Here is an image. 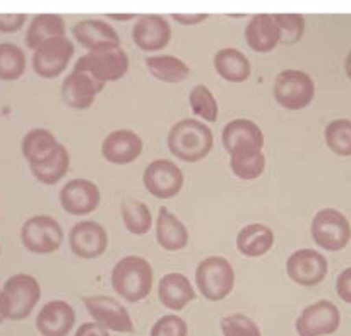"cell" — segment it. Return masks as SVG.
<instances>
[{
  "label": "cell",
  "mask_w": 351,
  "mask_h": 336,
  "mask_svg": "<svg viewBox=\"0 0 351 336\" xmlns=\"http://www.w3.org/2000/svg\"><path fill=\"white\" fill-rule=\"evenodd\" d=\"M143 139L130 129H119L110 132L101 143V154L113 165H129L143 153Z\"/></svg>",
  "instance_id": "d6986e66"
},
{
  "label": "cell",
  "mask_w": 351,
  "mask_h": 336,
  "mask_svg": "<svg viewBox=\"0 0 351 336\" xmlns=\"http://www.w3.org/2000/svg\"><path fill=\"white\" fill-rule=\"evenodd\" d=\"M41 298V287L31 274L17 273L0 288V317L7 321H23L29 317Z\"/></svg>",
  "instance_id": "3957f363"
},
{
  "label": "cell",
  "mask_w": 351,
  "mask_h": 336,
  "mask_svg": "<svg viewBox=\"0 0 351 336\" xmlns=\"http://www.w3.org/2000/svg\"><path fill=\"white\" fill-rule=\"evenodd\" d=\"M326 144L338 156H351V120L338 119L326 127Z\"/></svg>",
  "instance_id": "e575fe53"
},
{
  "label": "cell",
  "mask_w": 351,
  "mask_h": 336,
  "mask_svg": "<svg viewBox=\"0 0 351 336\" xmlns=\"http://www.w3.org/2000/svg\"><path fill=\"white\" fill-rule=\"evenodd\" d=\"M21 242L24 249L33 254H51L60 249L64 242V230L53 216H31L21 228Z\"/></svg>",
  "instance_id": "52a82bcc"
},
{
  "label": "cell",
  "mask_w": 351,
  "mask_h": 336,
  "mask_svg": "<svg viewBox=\"0 0 351 336\" xmlns=\"http://www.w3.org/2000/svg\"><path fill=\"white\" fill-rule=\"evenodd\" d=\"M103 88L105 84L96 81L93 75L72 69L62 82L60 93L65 105L75 110H88L96 101V96L103 91Z\"/></svg>",
  "instance_id": "2e32d148"
},
{
  "label": "cell",
  "mask_w": 351,
  "mask_h": 336,
  "mask_svg": "<svg viewBox=\"0 0 351 336\" xmlns=\"http://www.w3.org/2000/svg\"><path fill=\"white\" fill-rule=\"evenodd\" d=\"M221 141L228 154L245 153V151H263L264 132L254 120H230L221 134Z\"/></svg>",
  "instance_id": "e0dca14e"
},
{
  "label": "cell",
  "mask_w": 351,
  "mask_h": 336,
  "mask_svg": "<svg viewBox=\"0 0 351 336\" xmlns=\"http://www.w3.org/2000/svg\"><path fill=\"white\" fill-rule=\"evenodd\" d=\"M134 17V14H108V19L113 21H132Z\"/></svg>",
  "instance_id": "7bdbcfd3"
},
{
  "label": "cell",
  "mask_w": 351,
  "mask_h": 336,
  "mask_svg": "<svg viewBox=\"0 0 351 336\" xmlns=\"http://www.w3.org/2000/svg\"><path fill=\"white\" fill-rule=\"evenodd\" d=\"M69 167H71V154H69L67 147L60 144L57 153L47 163L29 165V170L38 182L45 185H53L67 175Z\"/></svg>",
  "instance_id": "f546056e"
},
{
  "label": "cell",
  "mask_w": 351,
  "mask_h": 336,
  "mask_svg": "<svg viewBox=\"0 0 351 336\" xmlns=\"http://www.w3.org/2000/svg\"><path fill=\"white\" fill-rule=\"evenodd\" d=\"M195 285L206 300L219 302L235 288V269L223 256H209L195 267Z\"/></svg>",
  "instance_id": "5b68a950"
},
{
  "label": "cell",
  "mask_w": 351,
  "mask_h": 336,
  "mask_svg": "<svg viewBox=\"0 0 351 336\" xmlns=\"http://www.w3.org/2000/svg\"><path fill=\"white\" fill-rule=\"evenodd\" d=\"M69 245L74 256L81 259H96L103 256L108 247V233L98 221L84 219L75 223L69 232Z\"/></svg>",
  "instance_id": "4fadbf2b"
},
{
  "label": "cell",
  "mask_w": 351,
  "mask_h": 336,
  "mask_svg": "<svg viewBox=\"0 0 351 336\" xmlns=\"http://www.w3.org/2000/svg\"><path fill=\"white\" fill-rule=\"evenodd\" d=\"M60 36H65L64 17L57 14H41V16H34L27 26L26 45L34 51L45 41Z\"/></svg>",
  "instance_id": "83f0119b"
},
{
  "label": "cell",
  "mask_w": 351,
  "mask_h": 336,
  "mask_svg": "<svg viewBox=\"0 0 351 336\" xmlns=\"http://www.w3.org/2000/svg\"><path fill=\"white\" fill-rule=\"evenodd\" d=\"M146 67L153 77L168 84L184 82L191 75V67L182 58L173 55H154L146 58Z\"/></svg>",
  "instance_id": "f1b7e54d"
},
{
  "label": "cell",
  "mask_w": 351,
  "mask_h": 336,
  "mask_svg": "<svg viewBox=\"0 0 351 336\" xmlns=\"http://www.w3.org/2000/svg\"><path fill=\"white\" fill-rule=\"evenodd\" d=\"M189 326L182 317L175 314L161 315L151 328L149 336H187Z\"/></svg>",
  "instance_id": "74e56055"
},
{
  "label": "cell",
  "mask_w": 351,
  "mask_h": 336,
  "mask_svg": "<svg viewBox=\"0 0 351 336\" xmlns=\"http://www.w3.org/2000/svg\"><path fill=\"white\" fill-rule=\"evenodd\" d=\"M122 219L125 228L132 235H146L153 226V215L147 204H144L139 199L127 197L122 201Z\"/></svg>",
  "instance_id": "4dcf8cb0"
},
{
  "label": "cell",
  "mask_w": 351,
  "mask_h": 336,
  "mask_svg": "<svg viewBox=\"0 0 351 336\" xmlns=\"http://www.w3.org/2000/svg\"><path fill=\"white\" fill-rule=\"evenodd\" d=\"M0 322H2V317H0Z\"/></svg>",
  "instance_id": "f6af8a7d"
},
{
  "label": "cell",
  "mask_w": 351,
  "mask_h": 336,
  "mask_svg": "<svg viewBox=\"0 0 351 336\" xmlns=\"http://www.w3.org/2000/svg\"><path fill=\"white\" fill-rule=\"evenodd\" d=\"M173 21L178 24H184V26H195V24H201L208 19V14H173Z\"/></svg>",
  "instance_id": "b9f144b4"
},
{
  "label": "cell",
  "mask_w": 351,
  "mask_h": 336,
  "mask_svg": "<svg viewBox=\"0 0 351 336\" xmlns=\"http://www.w3.org/2000/svg\"><path fill=\"white\" fill-rule=\"evenodd\" d=\"M336 290H338L339 298L346 304H351V267H346L336 281Z\"/></svg>",
  "instance_id": "ab89813d"
},
{
  "label": "cell",
  "mask_w": 351,
  "mask_h": 336,
  "mask_svg": "<svg viewBox=\"0 0 351 336\" xmlns=\"http://www.w3.org/2000/svg\"><path fill=\"white\" fill-rule=\"evenodd\" d=\"M82 304L86 305V311L95 319V322L103 326L106 331L125 333V335L134 333V322L129 311L113 297L91 295V297L82 298Z\"/></svg>",
  "instance_id": "8fae6325"
},
{
  "label": "cell",
  "mask_w": 351,
  "mask_h": 336,
  "mask_svg": "<svg viewBox=\"0 0 351 336\" xmlns=\"http://www.w3.org/2000/svg\"><path fill=\"white\" fill-rule=\"evenodd\" d=\"M273 95L278 105L287 110L307 108L315 96L314 79L304 71L287 69L281 71L274 79Z\"/></svg>",
  "instance_id": "8992f818"
},
{
  "label": "cell",
  "mask_w": 351,
  "mask_h": 336,
  "mask_svg": "<svg viewBox=\"0 0 351 336\" xmlns=\"http://www.w3.org/2000/svg\"><path fill=\"white\" fill-rule=\"evenodd\" d=\"M24 14H0V33H16L26 24Z\"/></svg>",
  "instance_id": "f35d334b"
},
{
  "label": "cell",
  "mask_w": 351,
  "mask_h": 336,
  "mask_svg": "<svg viewBox=\"0 0 351 336\" xmlns=\"http://www.w3.org/2000/svg\"><path fill=\"white\" fill-rule=\"evenodd\" d=\"M167 141L170 153L187 163L204 160L215 144L213 130L195 119H184L175 123L168 132Z\"/></svg>",
  "instance_id": "7a4b0ae2"
},
{
  "label": "cell",
  "mask_w": 351,
  "mask_h": 336,
  "mask_svg": "<svg viewBox=\"0 0 351 336\" xmlns=\"http://www.w3.org/2000/svg\"><path fill=\"white\" fill-rule=\"evenodd\" d=\"M230 168L242 180H256L264 173L266 156L263 151H245L230 154Z\"/></svg>",
  "instance_id": "d6a6232c"
},
{
  "label": "cell",
  "mask_w": 351,
  "mask_h": 336,
  "mask_svg": "<svg viewBox=\"0 0 351 336\" xmlns=\"http://www.w3.org/2000/svg\"><path fill=\"white\" fill-rule=\"evenodd\" d=\"M158 298L170 311H182L195 298V290L182 273L165 274L158 285Z\"/></svg>",
  "instance_id": "7402d4cb"
},
{
  "label": "cell",
  "mask_w": 351,
  "mask_h": 336,
  "mask_svg": "<svg viewBox=\"0 0 351 336\" xmlns=\"http://www.w3.org/2000/svg\"><path fill=\"white\" fill-rule=\"evenodd\" d=\"M26 53L23 48L10 41L0 43V79L17 81L26 71Z\"/></svg>",
  "instance_id": "1f68e13d"
},
{
  "label": "cell",
  "mask_w": 351,
  "mask_h": 336,
  "mask_svg": "<svg viewBox=\"0 0 351 336\" xmlns=\"http://www.w3.org/2000/svg\"><path fill=\"white\" fill-rule=\"evenodd\" d=\"M60 206L65 213L74 216H84L95 211L101 201V192L98 185L86 178L69 180L60 189Z\"/></svg>",
  "instance_id": "9a60e30c"
},
{
  "label": "cell",
  "mask_w": 351,
  "mask_h": 336,
  "mask_svg": "<svg viewBox=\"0 0 351 336\" xmlns=\"http://www.w3.org/2000/svg\"><path fill=\"white\" fill-rule=\"evenodd\" d=\"M74 40L88 50L120 45V36L112 24L103 19H82L72 26Z\"/></svg>",
  "instance_id": "44dd1931"
},
{
  "label": "cell",
  "mask_w": 351,
  "mask_h": 336,
  "mask_svg": "<svg viewBox=\"0 0 351 336\" xmlns=\"http://www.w3.org/2000/svg\"><path fill=\"white\" fill-rule=\"evenodd\" d=\"M74 336H110V331H106L103 326H99L98 322H82L77 328Z\"/></svg>",
  "instance_id": "60d3db41"
},
{
  "label": "cell",
  "mask_w": 351,
  "mask_h": 336,
  "mask_svg": "<svg viewBox=\"0 0 351 336\" xmlns=\"http://www.w3.org/2000/svg\"><path fill=\"white\" fill-rule=\"evenodd\" d=\"M274 21L280 29V43L295 45L305 33V17L300 14H274Z\"/></svg>",
  "instance_id": "d590c367"
},
{
  "label": "cell",
  "mask_w": 351,
  "mask_h": 336,
  "mask_svg": "<svg viewBox=\"0 0 351 336\" xmlns=\"http://www.w3.org/2000/svg\"><path fill=\"white\" fill-rule=\"evenodd\" d=\"M189 103H191L192 112L201 117L204 122H216L219 115V106L216 101L215 95L206 84H195L189 95Z\"/></svg>",
  "instance_id": "836d02e7"
},
{
  "label": "cell",
  "mask_w": 351,
  "mask_h": 336,
  "mask_svg": "<svg viewBox=\"0 0 351 336\" xmlns=\"http://www.w3.org/2000/svg\"><path fill=\"white\" fill-rule=\"evenodd\" d=\"M223 336H263L259 326L245 314H230L219 322Z\"/></svg>",
  "instance_id": "8d00e7d4"
},
{
  "label": "cell",
  "mask_w": 351,
  "mask_h": 336,
  "mask_svg": "<svg viewBox=\"0 0 351 336\" xmlns=\"http://www.w3.org/2000/svg\"><path fill=\"white\" fill-rule=\"evenodd\" d=\"M328 259L314 249H298L288 257L287 273L291 281L302 287L319 285L328 274Z\"/></svg>",
  "instance_id": "5bb4252c"
},
{
  "label": "cell",
  "mask_w": 351,
  "mask_h": 336,
  "mask_svg": "<svg viewBox=\"0 0 351 336\" xmlns=\"http://www.w3.org/2000/svg\"><path fill=\"white\" fill-rule=\"evenodd\" d=\"M75 324V311L69 302L50 300L40 309L36 329L41 336H67Z\"/></svg>",
  "instance_id": "ffe728a7"
},
{
  "label": "cell",
  "mask_w": 351,
  "mask_h": 336,
  "mask_svg": "<svg viewBox=\"0 0 351 336\" xmlns=\"http://www.w3.org/2000/svg\"><path fill=\"white\" fill-rule=\"evenodd\" d=\"M215 71L228 82H243L250 77L252 65L239 48H221L213 58Z\"/></svg>",
  "instance_id": "4316f807"
},
{
  "label": "cell",
  "mask_w": 351,
  "mask_h": 336,
  "mask_svg": "<svg viewBox=\"0 0 351 336\" xmlns=\"http://www.w3.org/2000/svg\"><path fill=\"white\" fill-rule=\"evenodd\" d=\"M312 237L321 249L331 252L345 249L351 239L348 218L335 208L321 209L312 221Z\"/></svg>",
  "instance_id": "ba28073f"
},
{
  "label": "cell",
  "mask_w": 351,
  "mask_h": 336,
  "mask_svg": "<svg viewBox=\"0 0 351 336\" xmlns=\"http://www.w3.org/2000/svg\"><path fill=\"white\" fill-rule=\"evenodd\" d=\"M184 171L171 160L160 158L151 161L143 173V184L151 195L158 199H171L184 187Z\"/></svg>",
  "instance_id": "30bf717a"
},
{
  "label": "cell",
  "mask_w": 351,
  "mask_h": 336,
  "mask_svg": "<svg viewBox=\"0 0 351 336\" xmlns=\"http://www.w3.org/2000/svg\"><path fill=\"white\" fill-rule=\"evenodd\" d=\"M274 232L264 223L245 225L237 235V249L242 256L261 257L269 252L274 245Z\"/></svg>",
  "instance_id": "d4e9b609"
},
{
  "label": "cell",
  "mask_w": 351,
  "mask_h": 336,
  "mask_svg": "<svg viewBox=\"0 0 351 336\" xmlns=\"http://www.w3.org/2000/svg\"><path fill=\"white\" fill-rule=\"evenodd\" d=\"M345 67H346V74H348V77L351 79V51L348 53V57H346Z\"/></svg>",
  "instance_id": "ee69618b"
},
{
  "label": "cell",
  "mask_w": 351,
  "mask_h": 336,
  "mask_svg": "<svg viewBox=\"0 0 351 336\" xmlns=\"http://www.w3.org/2000/svg\"><path fill=\"white\" fill-rule=\"evenodd\" d=\"M129 55L120 45H110V47L95 48L79 57L74 64V71L86 72L93 75L96 81L112 82L119 81L129 71Z\"/></svg>",
  "instance_id": "277c9868"
},
{
  "label": "cell",
  "mask_w": 351,
  "mask_h": 336,
  "mask_svg": "<svg viewBox=\"0 0 351 336\" xmlns=\"http://www.w3.org/2000/svg\"><path fill=\"white\" fill-rule=\"evenodd\" d=\"M75 47L67 36L53 38L33 51V71L43 79H55L67 69Z\"/></svg>",
  "instance_id": "9c48e42d"
},
{
  "label": "cell",
  "mask_w": 351,
  "mask_h": 336,
  "mask_svg": "<svg viewBox=\"0 0 351 336\" xmlns=\"http://www.w3.org/2000/svg\"><path fill=\"white\" fill-rule=\"evenodd\" d=\"M156 242L168 252H177L187 247L189 230L177 215L168 208H160L156 219Z\"/></svg>",
  "instance_id": "cb8c5ba5"
},
{
  "label": "cell",
  "mask_w": 351,
  "mask_h": 336,
  "mask_svg": "<svg viewBox=\"0 0 351 336\" xmlns=\"http://www.w3.org/2000/svg\"><path fill=\"white\" fill-rule=\"evenodd\" d=\"M341 314L339 309L329 300H319L308 305L295 322L298 336H328L338 331Z\"/></svg>",
  "instance_id": "7c38bea8"
},
{
  "label": "cell",
  "mask_w": 351,
  "mask_h": 336,
  "mask_svg": "<svg viewBox=\"0 0 351 336\" xmlns=\"http://www.w3.org/2000/svg\"><path fill=\"white\" fill-rule=\"evenodd\" d=\"M58 143L57 137L48 129H31L29 132L24 134L21 151L29 165L47 163L55 153H57Z\"/></svg>",
  "instance_id": "484cf974"
},
{
  "label": "cell",
  "mask_w": 351,
  "mask_h": 336,
  "mask_svg": "<svg viewBox=\"0 0 351 336\" xmlns=\"http://www.w3.org/2000/svg\"><path fill=\"white\" fill-rule=\"evenodd\" d=\"M132 40L143 51L163 50L171 40L170 23L156 14L139 16L132 27Z\"/></svg>",
  "instance_id": "ac0fdd59"
},
{
  "label": "cell",
  "mask_w": 351,
  "mask_h": 336,
  "mask_svg": "<svg viewBox=\"0 0 351 336\" xmlns=\"http://www.w3.org/2000/svg\"><path fill=\"white\" fill-rule=\"evenodd\" d=\"M112 287L123 300L136 304L144 300L153 290V266L141 256H125L113 266Z\"/></svg>",
  "instance_id": "6da1fadb"
},
{
  "label": "cell",
  "mask_w": 351,
  "mask_h": 336,
  "mask_svg": "<svg viewBox=\"0 0 351 336\" xmlns=\"http://www.w3.org/2000/svg\"><path fill=\"white\" fill-rule=\"evenodd\" d=\"M245 41L257 53L273 51L280 45V29L274 17L269 14L254 16L245 27Z\"/></svg>",
  "instance_id": "603a6c76"
}]
</instances>
